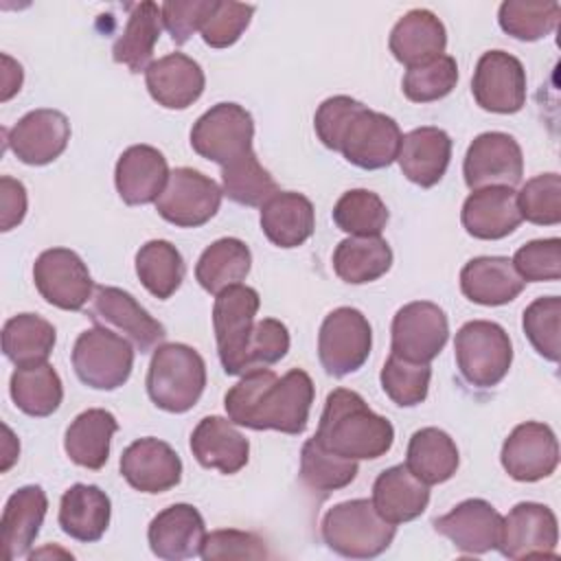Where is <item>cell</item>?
Listing matches in <instances>:
<instances>
[{
	"instance_id": "30",
	"label": "cell",
	"mask_w": 561,
	"mask_h": 561,
	"mask_svg": "<svg viewBox=\"0 0 561 561\" xmlns=\"http://www.w3.org/2000/svg\"><path fill=\"white\" fill-rule=\"evenodd\" d=\"M48 500L42 486L28 484L11 493L0 519V541L7 561L24 557L44 524Z\"/></svg>"
},
{
	"instance_id": "47",
	"label": "cell",
	"mask_w": 561,
	"mask_h": 561,
	"mask_svg": "<svg viewBox=\"0 0 561 561\" xmlns=\"http://www.w3.org/2000/svg\"><path fill=\"white\" fill-rule=\"evenodd\" d=\"M522 329L533 348L548 362H559L561 355V298H535L522 316Z\"/></svg>"
},
{
	"instance_id": "35",
	"label": "cell",
	"mask_w": 561,
	"mask_h": 561,
	"mask_svg": "<svg viewBox=\"0 0 561 561\" xmlns=\"http://www.w3.org/2000/svg\"><path fill=\"white\" fill-rule=\"evenodd\" d=\"M460 465L458 447L454 438L438 427L416 430L408 443L405 467L421 482L440 484L447 482Z\"/></svg>"
},
{
	"instance_id": "54",
	"label": "cell",
	"mask_w": 561,
	"mask_h": 561,
	"mask_svg": "<svg viewBox=\"0 0 561 561\" xmlns=\"http://www.w3.org/2000/svg\"><path fill=\"white\" fill-rule=\"evenodd\" d=\"M213 0H169L160 4L162 24L175 44H186L195 31L202 28L210 13Z\"/></svg>"
},
{
	"instance_id": "3",
	"label": "cell",
	"mask_w": 561,
	"mask_h": 561,
	"mask_svg": "<svg viewBox=\"0 0 561 561\" xmlns=\"http://www.w3.org/2000/svg\"><path fill=\"white\" fill-rule=\"evenodd\" d=\"M316 438L344 458L375 460L390 451L394 427L373 412L359 392L335 388L327 394Z\"/></svg>"
},
{
	"instance_id": "28",
	"label": "cell",
	"mask_w": 561,
	"mask_h": 561,
	"mask_svg": "<svg viewBox=\"0 0 561 561\" xmlns=\"http://www.w3.org/2000/svg\"><path fill=\"white\" fill-rule=\"evenodd\" d=\"M388 46L397 61L416 68L443 55L447 31L430 9H412L392 26Z\"/></svg>"
},
{
	"instance_id": "38",
	"label": "cell",
	"mask_w": 561,
	"mask_h": 561,
	"mask_svg": "<svg viewBox=\"0 0 561 561\" xmlns=\"http://www.w3.org/2000/svg\"><path fill=\"white\" fill-rule=\"evenodd\" d=\"M392 265V250L381 237H346L333 252L335 274L351 285L381 278Z\"/></svg>"
},
{
	"instance_id": "23",
	"label": "cell",
	"mask_w": 561,
	"mask_h": 561,
	"mask_svg": "<svg viewBox=\"0 0 561 561\" xmlns=\"http://www.w3.org/2000/svg\"><path fill=\"white\" fill-rule=\"evenodd\" d=\"M167 158L151 145H131L116 160L114 184L129 206L156 202L169 182Z\"/></svg>"
},
{
	"instance_id": "18",
	"label": "cell",
	"mask_w": 561,
	"mask_h": 561,
	"mask_svg": "<svg viewBox=\"0 0 561 561\" xmlns=\"http://www.w3.org/2000/svg\"><path fill=\"white\" fill-rule=\"evenodd\" d=\"M504 471L517 482H537L554 473L559 465V443L550 425L539 421L519 423L502 445Z\"/></svg>"
},
{
	"instance_id": "55",
	"label": "cell",
	"mask_w": 561,
	"mask_h": 561,
	"mask_svg": "<svg viewBox=\"0 0 561 561\" xmlns=\"http://www.w3.org/2000/svg\"><path fill=\"white\" fill-rule=\"evenodd\" d=\"M0 208H2V230L9 232L22 224L26 215V188L20 180L11 175L0 178Z\"/></svg>"
},
{
	"instance_id": "20",
	"label": "cell",
	"mask_w": 561,
	"mask_h": 561,
	"mask_svg": "<svg viewBox=\"0 0 561 561\" xmlns=\"http://www.w3.org/2000/svg\"><path fill=\"white\" fill-rule=\"evenodd\" d=\"M121 476L140 493H164L180 484L182 460L169 443L145 436L123 451Z\"/></svg>"
},
{
	"instance_id": "46",
	"label": "cell",
	"mask_w": 561,
	"mask_h": 561,
	"mask_svg": "<svg viewBox=\"0 0 561 561\" xmlns=\"http://www.w3.org/2000/svg\"><path fill=\"white\" fill-rule=\"evenodd\" d=\"M381 388L388 399L401 408H414L425 401L432 379L430 364L408 362L394 353L388 355L381 368Z\"/></svg>"
},
{
	"instance_id": "40",
	"label": "cell",
	"mask_w": 561,
	"mask_h": 561,
	"mask_svg": "<svg viewBox=\"0 0 561 561\" xmlns=\"http://www.w3.org/2000/svg\"><path fill=\"white\" fill-rule=\"evenodd\" d=\"M55 342V327L37 313H18L2 327V351L15 366L46 362Z\"/></svg>"
},
{
	"instance_id": "17",
	"label": "cell",
	"mask_w": 561,
	"mask_h": 561,
	"mask_svg": "<svg viewBox=\"0 0 561 561\" xmlns=\"http://www.w3.org/2000/svg\"><path fill=\"white\" fill-rule=\"evenodd\" d=\"M557 515L539 502H519L502 517L497 550L506 559L557 557Z\"/></svg>"
},
{
	"instance_id": "39",
	"label": "cell",
	"mask_w": 561,
	"mask_h": 561,
	"mask_svg": "<svg viewBox=\"0 0 561 561\" xmlns=\"http://www.w3.org/2000/svg\"><path fill=\"white\" fill-rule=\"evenodd\" d=\"M252 265L250 248L234 237L213 241L197 259L195 278L208 294H219L230 285L241 283Z\"/></svg>"
},
{
	"instance_id": "11",
	"label": "cell",
	"mask_w": 561,
	"mask_h": 561,
	"mask_svg": "<svg viewBox=\"0 0 561 561\" xmlns=\"http://www.w3.org/2000/svg\"><path fill=\"white\" fill-rule=\"evenodd\" d=\"M221 195L215 180L191 167H180L171 171L162 195L156 199V210L178 228H197L217 215Z\"/></svg>"
},
{
	"instance_id": "5",
	"label": "cell",
	"mask_w": 561,
	"mask_h": 561,
	"mask_svg": "<svg viewBox=\"0 0 561 561\" xmlns=\"http://www.w3.org/2000/svg\"><path fill=\"white\" fill-rule=\"evenodd\" d=\"M320 530L333 552L346 559H373L390 548L397 526L386 522L370 500H346L324 513Z\"/></svg>"
},
{
	"instance_id": "43",
	"label": "cell",
	"mask_w": 561,
	"mask_h": 561,
	"mask_svg": "<svg viewBox=\"0 0 561 561\" xmlns=\"http://www.w3.org/2000/svg\"><path fill=\"white\" fill-rule=\"evenodd\" d=\"M357 476V462L327 449L316 436L300 449V480L313 491H337Z\"/></svg>"
},
{
	"instance_id": "42",
	"label": "cell",
	"mask_w": 561,
	"mask_h": 561,
	"mask_svg": "<svg viewBox=\"0 0 561 561\" xmlns=\"http://www.w3.org/2000/svg\"><path fill=\"white\" fill-rule=\"evenodd\" d=\"M278 191L254 151L221 167V193L241 206H263Z\"/></svg>"
},
{
	"instance_id": "19",
	"label": "cell",
	"mask_w": 561,
	"mask_h": 561,
	"mask_svg": "<svg viewBox=\"0 0 561 561\" xmlns=\"http://www.w3.org/2000/svg\"><path fill=\"white\" fill-rule=\"evenodd\" d=\"M70 140V123L59 110H33L24 114L9 131L7 147L20 162L42 167L57 160Z\"/></svg>"
},
{
	"instance_id": "45",
	"label": "cell",
	"mask_w": 561,
	"mask_h": 561,
	"mask_svg": "<svg viewBox=\"0 0 561 561\" xmlns=\"http://www.w3.org/2000/svg\"><path fill=\"white\" fill-rule=\"evenodd\" d=\"M561 15L559 2L504 0L497 11V22L504 33L522 42H537L557 28Z\"/></svg>"
},
{
	"instance_id": "6",
	"label": "cell",
	"mask_w": 561,
	"mask_h": 561,
	"mask_svg": "<svg viewBox=\"0 0 561 561\" xmlns=\"http://www.w3.org/2000/svg\"><path fill=\"white\" fill-rule=\"evenodd\" d=\"M456 366L476 388L497 386L513 362V344L504 327L491 320L465 322L454 340Z\"/></svg>"
},
{
	"instance_id": "37",
	"label": "cell",
	"mask_w": 561,
	"mask_h": 561,
	"mask_svg": "<svg viewBox=\"0 0 561 561\" xmlns=\"http://www.w3.org/2000/svg\"><path fill=\"white\" fill-rule=\"evenodd\" d=\"M9 392L13 403L28 416H50L64 399V386L57 370L48 362L15 366Z\"/></svg>"
},
{
	"instance_id": "9",
	"label": "cell",
	"mask_w": 561,
	"mask_h": 561,
	"mask_svg": "<svg viewBox=\"0 0 561 561\" xmlns=\"http://www.w3.org/2000/svg\"><path fill=\"white\" fill-rule=\"evenodd\" d=\"M373 346V329L366 316L353 307L333 309L318 333V357L327 375L346 377L359 370Z\"/></svg>"
},
{
	"instance_id": "12",
	"label": "cell",
	"mask_w": 561,
	"mask_h": 561,
	"mask_svg": "<svg viewBox=\"0 0 561 561\" xmlns=\"http://www.w3.org/2000/svg\"><path fill=\"white\" fill-rule=\"evenodd\" d=\"M39 296L64 311H79L92 298L94 283L83 259L68 248L44 250L33 265Z\"/></svg>"
},
{
	"instance_id": "34",
	"label": "cell",
	"mask_w": 561,
	"mask_h": 561,
	"mask_svg": "<svg viewBox=\"0 0 561 561\" xmlns=\"http://www.w3.org/2000/svg\"><path fill=\"white\" fill-rule=\"evenodd\" d=\"M118 430V421L103 408H90L75 416L64 436L68 458L83 469H101L110 458V443Z\"/></svg>"
},
{
	"instance_id": "24",
	"label": "cell",
	"mask_w": 561,
	"mask_h": 561,
	"mask_svg": "<svg viewBox=\"0 0 561 561\" xmlns=\"http://www.w3.org/2000/svg\"><path fill=\"white\" fill-rule=\"evenodd\" d=\"M145 83L151 99L167 110H186L206 85L202 66L184 53H169L145 70Z\"/></svg>"
},
{
	"instance_id": "49",
	"label": "cell",
	"mask_w": 561,
	"mask_h": 561,
	"mask_svg": "<svg viewBox=\"0 0 561 561\" xmlns=\"http://www.w3.org/2000/svg\"><path fill=\"white\" fill-rule=\"evenodd\" d=\"M522 219L537 226H557L561 221V178L559 173H541L528 180L515 193Z\"/></svg>"
},
{
	"instance_id": "51",
	"label": "cell",
	"mask_w": 561,
	"mask_h": 561,
	"mask_svg": "<svg viewBox=\"0 0 561 561\" xmlns=\"http://www.w3.org/2000/svg\"><path fill=\"white\" fill-rule=\"evenodd\" d=\"M517 274L528 283L559 280L561 276V241L557 237L535 239L522 245L511 259Z\"/></svg>"
},
{
	"instance_id": "27",
	"label": "cell",
	"mask_w": 561,
	"mask_h": 561,
	"mask_svg": "<svg viewBox=\"0 0 561 561\" xmlns=\"http://www.w3.org/2000/svg\"><path fill=\"white\" fill-rule=\"evenodd\" d=\"M451 160V138L440 127H416L401 138L397 162L403 175L430 188L438 184Z\"/></svg>"
},
{
	"instance_id": "29",
	"label": "cell",
	"mask_w": 561,
	"mask_h": 561,
	"mask_svg": "<svg viewBox=\"0 0 561 561\" xmlns=\"http://www.w3.org/2000/svg\"><path fill=\"white\" fill-rule=\"evenodd\" d=\"M524 285L526 280L506 256H476L460 270L462 294L484 307H500L515 300Z\"/></svg>"
},
{
	"instance_id": "13",
	"label": "cell",
	"mask_w": 561,
	"mask_h": 561,
	"mask_svg": "<svg viewBox=\"0 0 561 561\" xmlns=\"http://www.w3.org/2000/svg\"><path fill=\"white\" fill-rule=\"evenodd\" d=\"M392 351L394 355L430 364L447 344L449 322L445 311L430 300H414L403 305L392 318Z\"/></svg>"
},
{
	"instance_id": "4",
	"label": "cell",
	"mask_w": 561,
	"mask_h": 561,
	"mask_svg": "<svg viewBox=\"0 0 561 561\" xmlns=\"http://www.w3.org/2000/svg\"><path fill=\"white\" fill-rule=\"evenodd\" d=\"M206 386V364L202 355L180 342L160 344L153 351L147 392L149 399L164 412H188L202 397Z\"/></svg>"
},
{
	"instance_id": "50",
	"label": "cell",
	"mask_w": 561,
	"mask_h": 561,
	"mask_svg": "<svg viewBox=\"0 0 561 561\" xmlns=\"http://www.w3.org/2000/svg\"><path fill=\"white\" fill-rule=\"evenodd\" d=\"M254 7L232 0H213L210 13L206 15L199 33L210 48L232 46L252 20Z\"/></svg>"
},
{
	"instance_id": "1",
	"label": "cell",
	"mask_w": 561,
	"mask_h": 561,
	"mask_svg": "<svg viewBox=\"0 0 561 561\" xmlns=\"http://www.w3.org/2000/svg\"><path fill=\"white\" fill-rule=\"evenodd\" d=\"M311 403L313 381L300 368H291L283 377L265 366L252 368L224 397L228 419L234 425L283 434L305 432Z\"/></svg>"
},
{
	"instance_id": "32",
	"label": "cell",
	"mask_w": 561,
	"mask_h": 561,
	"mask_svg": "<svg viewBox=\"0 0 561 561\" xmlns=\"http://www.w3.org/2000/svg\"><path fill=\"white\" fill-rule=\"evenodd\" d=\"M370 502L386 522L397 526L423 515L430 504V489L405 465H394L377 476Z\"/></svg>"
},
{
	"instance_id": "8",
	"label": "cell",
	"mask_w": 561,
	"mask_h": 561,
	"mask_svg": "<svg viewBox=\"0 0 561 561\" xmlns=\"http://www.w3.org/2000/svg\"><path fill=\"white\" fill-rule=\"evenodd\" d=\"M256 289L237 283L217 294L213 305V327L217 340L219 362L226 375H243L245 353L254 329V316L259 311Z\"/></svg>"
},
{
	"instance_id": "2",
	"label": "cell",
	"mask_w": 561,
	"mask_h": 561,
	"mask_svg": "<svg viewBox=\"0 0 561 561\" xmlns=\"http://www.w3.org/2000/svg\"><path fill=\"white\" fill-rule=\"evenodd\" d=\"M313 127L324 147L368 171L392 164L403 138L392 116L368 110L346 94L324 99L316 110Z\"/></svg>"
},
{
	"instance_id": "16",
	"label": "cell",
	"mask_w": 561,
	"mask_h": 561,
	"mask_svg": "<svg viewBox=\"0 0 561 561\" xmlns=\"http://www.w3.org/2000/svg\"><path fill=\"white\" fill-rule=\"evenodd\" d=\"M471 92L482 110L515 114L526 103V70L515 55L486 50L476 64Z\"/></svg>"
},
{
	"instance_id": "10",
	"label": "cell",
	"mask_w": 561,
	"mask_h": 561,
	"mask_svg": "<svg viewBox=\"0 0 561 561\" xmlns=\"http://www.w3.org/2000/svg\"><path fill=\"white\" fill-rule=\"evenodd\" d=\"M254 121L239 103H217L206 110L191 129V147L197 156L226 167L252 151Z\"/></svg>"
},
{
	"instance_id": "41",
	"label": "cell",
	"mask_w": 561,
	"mask_h": 561,
	"mask_svg": "<svg viewBox=\"0 0 561 561\" xmlns=\"http://www.w3.org/2000/svg\"><path fill=\"white\" fill-rule=\"evenodd\" d=\"M184 272L180 250L164 239H151L136 252V274L145 289L160 300L171 298L180 289Z\"/></svg>"
},
{
	"instance_id": "36",
	"label": "cell",
	"mask_w": 561,
	"mask_h": 561,
	"mask_svg": "<svg viewBox=\"0 0 561 561\" xmlns=\"http://www.w3.org/2000/svg\"><path fill=\"white\" fill-rule=\"evenodd\" d=\"M160 22L162 13L156 2L131 4L125 28L112 48L114 61L127 66L131 72H145L151 66V55L160 37Z\"/></svg>"
},
{
	"instance_id": "31",
	"label": "cell",
	"mask_w": 561,
	"mask_h": 561,
	"mask_svg": "<svg viewBox=\"0 0 561 561\" xmlns=\"http://www.w3.org/2000/svg\"><path fill=\"white\" fill-rule=\"evenodd\" d=\"M261 230L278 248L302 245L316 228V210L309 197L296 191H276L261 206Z\"/></svg>"
},
{
	"instance_id": "21",
	"label": "cell",
	"mask_w": 561,
	"mask_h": 561,
	"mask_svg": "<svg viewBox=\"0 0 561 561\" xmlns=\"http://www.w3.org/2000/svg\"><path fill=\"white\" fill-rule=\"evenodd\" d=\"M436 533L445 535L465 554H484L500 543L502 515L480 497L456 504L434 519Z\"/></svg>"
},
{
	"instance_id": "22",
	"label": "cell",
	"mask_w": 561,
	"mask_h": 561,
	"mask_svg": "<svg viewBox=\"0 0 561 561\" xmlns=\"http://www.w3.org/2000/svg\"><path fill=\"white\" fill-rule=\"evenodd\" d=\"M206 537L204 517L193 504H171L149 524V548L158 559L180 561L199 557Z\"/></svg>"
},
{
	"instance_id": "25",
	"label": "cell",
	"mask_w": 561,
	"mask_h": 561,
	"mask_svg": "<svg viewBox=\"0 0 561 561\" xmlns=\"http://www.w3.org/2000/svg\"><path fill=\"white\" fill-rule=\"evenodd\" d=\"M191 451L202 467L232 476L248 465L250 443L230 419L204 416L191 434Z\"/></svg>"
},
{
	"instance_id": "26",
	"label": "cell",
	"mask_w": 561,
	"mask_h": 561,
	"mask_svg": "<svg viewBox=\"0 0 561 561\" xmlns=\"http://www.w3.org/2000/svg\"><path fill=\"white\" fill-rule=\"evenodd\" d=\"M460 219L465 230L476 239L495 241L508 237L522 224L515 191L511 186L471 191L462 204Z\"/></svg>"
},
{
	"instance_id": "52",
	"label": "cell",
	"mask_w": 561,
	"mask_h": 561,
	"mask_svg": "<svg viewBox=\"0 0 561 561\" xmlns=\"http://www.w3.org/2000/svg\"><path fill=\"white\" fill-rule=\"evenodd\" d=\"M199 557L204 561H215V559H265L270 557L265 541L245 530L237 528H224V530H213L204 537L202 552Z\"/></svg>"
},
{
	"instance_id": "15",
	"label": "cell",
	"mask_w": 561,
	"mask_h": 561,
	"mask_svg": "<svg viewBox=\"0 0 561 561\" xmlns=\"http://www.w3.org/2000/svg\"><path fill=\"white\" fill-rule=\"evenodd\" d=\"M90 318L94 324L125 335L140 353L158 348L167 335L164 327L129 291L118 287H94Z\"/></svg>"
},
{
	"instance_id": "7",
	"label": "cell",
	"mask_w": 561,
	"mask_h": 561,
	"mask_svg": "<svg viewBox=\"0 0 561 561\" xmlns=\"http://www.w3.org/2000/svg\"><path fill=\"white\" fill-rule=\"evenodd\" d=\"M77 377L94 390L121 388L134 368L131 342L105 327L85 329L72 346Z\"/></svg>"
},
{
	"instance_id": "14",
	"label": "cell",
	"mask_w": 561,
	"mask_h": 561,
	"mask_svg": "<svg viewBox=\"0 0 561 561\" xmlns=\"http://www.w3.org/2000/svg\"><path fill=\"white\" fill-rule=\"evenodd\" d=\"M465 184L471 191L486 186H515L524 175L522 147L511 134L484 131L471 140L462 160Z\"/></svg>"
},
{
	"instance_id": "48",
	"label": "cell",
	"mask_w": 561,
	"mask_h": 561,
	"mask_svg": "<svg viewBox=\"0 0 561 561\" xmlns=\"http://www.w3.org/2000/svg\"><path fill=\"white\" fill-rule=\"evenodd\" d=\"M458 83V64L449 55H440L423 66L408 68L403 77V94L414 103H432L447 96Z\"/></svg>"
},
{
	"instance_id": "53",
	"label": "cell",
	"mask_w": 561,
	"mask_h": 561,
	"mask_svg": "<svg viewBox=\"0 0 561 561\" xmlns=\"http://www.w3.org/2000/svg\"><path fill=\"white\" fill-rule=\"evenodd\" d=\"M289 351V331L280 320L263 318L254 322L248 353H245V368H259L280 362ZM245 370V373H248Z\"/></svg>"
},
{
	"instance_id": "44",
	"label": "cell",
	"mask_w": 561,
	"mask_h": 561,
	"mask_svg": "<svg viewBox=\"0 0 561 561\" xmlns=\"http://www.w3.org/2000/svg\"><path fill=\"white\" fill-rule=\"evenodd\" d=\"M388 217L383 199L368 188H351L333 206L335 226L351 237H379Z\"/></svg>"
},
{
	"instance_id": "33",
	"label": "cell",
	"mask_w": 561,
	"mask_h": 561,
	"mask_svg": "<svg viewBox=\"0 0 561 561\" xmlns=\"http://www.w3.org/2000/svg\"><path fill=\"white\" fill-rule=\"evenodd\" d=\"M112 515V502L105 491L96 484H72L59 502V526L61 530L77 541L92 543L99 541Z\"/></svg>"
}]
</instances>
